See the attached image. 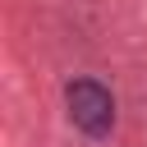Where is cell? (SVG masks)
<instances>
[{
	"instance_id": "6da1fadb",
	"label": "cell",
	"mask_w": 147,
	"mask_h": 147,
	"mask_svg": "<svg viewBox=\"0 0 147 147\" xmlns=\"http://www.w3.org/2000/svg\"><path fill=\"white\" fill-rule=\"evenodd\" d=\"M64 106H69V119L87 133V138H106L115 129V96L110 87H101L96 78H74L64 87Z\"/></svg>"
}]
</instances>
